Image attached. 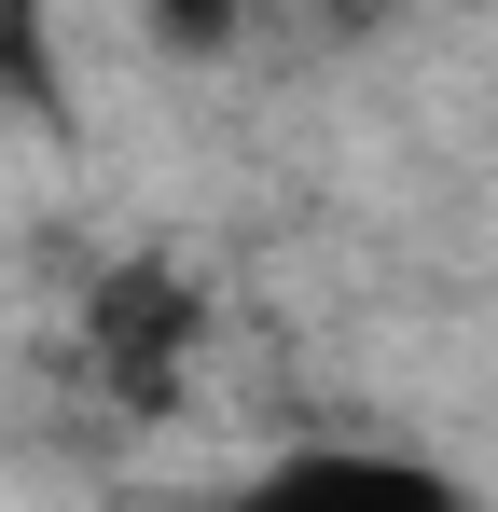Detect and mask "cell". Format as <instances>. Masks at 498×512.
<instances>
[{
	"instance_id": "obj_1",
	"label": "cell",
	"mask_w": 498,
	"mask_h": 512,
	"mask_svg": "<svg viewBox=\"0 0 498 512\" xmlns=\"http://www.w3.org/2000/svg\"><path fill=\"white\" fill-rule=\"evenodd\" d=\"M236 512H471V485L402 457V443H305V457L249 471Z\"/></svg>"
},
{
	"instance_id": "obj_2",
	"label": "cell",
	"mask_w": 498,
	"mask_h": 512,
	"mask_svg": "<svg viewBox=\"0 0 498 512\" xmlns=\"http://www.w3.org/2000/svg\"><path fill=\"white\" fill-rule=\"evenodd\" d=\"M180 346H194V291H180L166 263L97 277V374H111L125 402H166V388H180Z\"/></svg>"
},
{
	"instance_id": "obj_5",
	"label": "cell",
	"mask_w": 498,
	"mask_h": 512,
	"mask_svg": "<svg viewBox=\"0 0 498 512\" xmlns=\"http://www.w3.org/2000/svg\"><path fill=\"white\" fill-rule=\"evenodd\" d=\"M471 14H498V0H471Z\"/></svg>"
},
{
	"instance_id": "obj_4",
	"label": "cell",
	"mask_w": 498,
	"mask_h": 512,
	"mask_svg": "<svg viewBox=\"0 0 498 512\" xmlns=\"http://www.w3.org/2000/svg\"><path fill=\"white\" fill-rule=\"evenodd\" d=\"M236 14H249V0H153V42H166V56H222Z\"/></svg>"
},
{
	"instance_id": "obj_3",
	"label": "cell",
	"mask_w": 498,
	"mask_h": 512,
	"mask_svg": "<svg viewBox=\"0 0 498 512\" xmlns=\"http://www.w3.org/2000/svg\"><path fill=\"white\" fill-rule=\"evenodd\" d=\"M0 97L14 111H56V14L42 0H0Z\"/></svg>"
}]
</instances>
